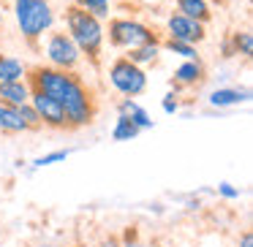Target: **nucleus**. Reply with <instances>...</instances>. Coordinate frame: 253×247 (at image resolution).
<instances>
[{
  "label": "nucleus",
  "mask_w": 253,
  "mask_h": 247,
  "mask_svg": "<svg viewBox=\"0 0 253 247\" xmlns=\"http://www.w3.org/2000/svg\"><path fill=\"white\" fill-rule=\"evenodd\" d=\"M25 82L30 90H41L63 106L68 133L93 125L98 117V98L77 71L55 66H30L25 68Z\"/></svg>",
  "instance_id": "f257e3e1"
},
{
  "label": "nucleus",
  "mask_w": 253,
  "mask_h": 247,
  "mask_svg": "<svg viewBox=\"0 0 253 247\" xmlns=\"http://www.w3.org/2000/svg\"><path fill=\"white\" fill-rule=\"evenodd\" d=\"M66 25H68V35L77 44L79 55L87 57V63L98 71L101 68V46H104V28L101 19L93 17L90 11L79 6H71L66 11Z\"/></svg>",
  "instance_id": "f03ea898"
},
{
  "label": "nucleus",
  "mask_w": 253,
  "mask_h": 247,
  "mask_svg": "<svg viewBox=\"0 0 253 247\" xmlns=\"http://www.w3.org/2000/svg\"><path fill=\"white\" fill-rule=\"evenodd\" d=\"M14 11H17L19 30L30 44H36L39 35H44V30H49L55 22L49 0H14Z\"/></svg>",
  "instance_id": "7ed1b4c3"
},
{
  "label": "nucleus",
  "mask_w": 253,
  "mask_h": 247,
  "mask_svg": "<svg viewBox=\"0 0 253 247\" xmlns=\"http://www.w3.org/2000/svg\"><path fill=\"white\" fill-rule=\"evenodd\" d=\"M109 44L117 49H133V46H144V44H158L161 38L153 28L136 22V19H112L109 22Z\"/></svg>",
  "instance_id": "20e7f679"
},
{
  "label": "nucleus",
  "mask_w": 253,
  "mask_h": 247,
  "mask_svg": "<svg viewBox=\"0 0 253 247\" xmlns=\"http://www.w3.org/2000/svg\"><path fill=\"white\" fill-rule=\"evenodd\" d=\"M109 79L115 84V90L126 98H136L147 90V73L142 71V66L131 63L128 57H117L109 68Z\"/></svg>",
  "instance_id": "39448f33"
},
{
  "label": "nucleus",
  "mask_w": 253,
  "mask_h": 247,
  "mask_svg": "<svg viewBox=\"0 0 253 247\" xmlns=\"http://www.w3.org/2000/svg\"><path fill=\"white\" fill-rule=\"evenodd\" d=\"M46 55H49V63L55 68H66V71H77L79 66V49L71 41L68 33H52L49 44H46Z\"/></svg>",
  "instance_id": "423d86ee"
},
{
  "label": "nucleus",
  "mask_w": 253,
  "mask_h": 247,
  "mask_svg": "<svg viewBox=\"0 0 253 247\" xmlns=\"http://www.w3.org/2000/svg\"><path fill=\"white\" fill-rule=\"evenodd\" d=\"M30 104H33V109L39 111V117H41V122H44V128H49V131H66V133H68L63 106L57 104L52 95L41 93V90H30Z\"/></svg>",
  "instance_id": "0eeeda50"
},
{
  "label": "nucleus",
  "mask_w": 253,
  "mask_h": 247,
  "mask_svg": "<svg viewBox=\"0 0 253 247\" xmlns=\"http://www.w3.org/2000/svg\"><path fill=\"white\" fill-rule=\"evenodd\" d=\"M166 28H169V38L174 41H185V44H202L204 38H207V33H204V25L196 22V19L185 17V14H171L169 22H166Z\"/></svg>",
  "instance_id": "6e6552de"
},
{
  "label": "nucleus",
  "mask_w": 253,
  "mask_h": 247,
  "mask_svg": "<svg viewBox=\"0 0 253 247\" xmlns=\"http://www.w3.org/2000/svg\"><path fill=\"white\" fill-rule=\"evenodd\" d=\"M199 82H204V66L199 63V57L196 60H188V63H182L180 68L174 71V79H171V87H196Z\"/></svg>",
  "instance_id": "1a4fd4ad"
},
{
  "label": "nucleus",
  "mask_w": 253,
  "mask_h": 247,
  "mask_svg": "<svg viewBox=\"0 0 253 247\" xmlns=\"http://www.w3.org/2000/svg\"><path fill=\"white\" fill-rule=\"evenodd\" d=\"M30 101V87L25 79L17 82H0V104L6 106H22Z\"/></svg>",
  "instance_id": "9d476101"
},
{
  "label": "nucleus",
  "mask_w": 253,
  "mask_h": 247,
  "mask_svg": "<svg viewBox=\"0 0 253 247\" xmlns=\"http://www.w3.org/2000/svg\"><path fill=\"white\" fill-rule=\"evenodd\" d=\"M177 8H180V14H185V17L196 19V22L207 25L210 19H212V11H210V3L207 0H174Z\"/></svg>",
  "instance_id": "9b49d317"
},
{
  "label": "nucleus",
  "mask_w": 253,
  "mask_h": 247,
  "mask_svg": "<svg viewBox=\"0 0 253 247\" xmlns=\"http://www.w3.org/2000/svg\"><path fill=\"white\" fill-rule=\"evenodd\" d=\"M0 133H6V136H19V133H25V125H22V120H19L17 106L0 104Z\"/></svg>",
  "instance_id": "f8f14e48"
},
{
  "label": "nucleus",
  "mask_w": 253,
  "mask_h": 247,
  "mask_svg": "<svg viewBox=\"0 0 253 247\" xmlns=\"http://www.w3.org/2000/svg\"><path fill=\"white\" fill-rule=\"evenodd\" d=\"M25 63L17 60V57L0 55V82H17V79H25Z\"/></svg>",
  "instance_id": "ddd939ff"
},
{
  "label": "nucleus",
  "mask_w": 253,
  "mask_h": 247,
  "mask_svg": "<svg viewBox=\"0 0 253 247\" xmlns=\"http://www.w3.org/2000/svg\"><path fill=\"white\" fill-rule=\"evenodd\" d=\"M231 55H242V57L253 55V35L248 30H240V33L231 35V46L226 44V57H231Z\"/></svg>",
  "instance_id": "4468645a"
},
{
  "label": "nucleus",
  "mask_w": 253,
  "mask_h": 247,
  "mask_svg": "<svg viewBox=\"0 0 253 247\" xmlns=\"http://www.w3.org/2000/svg\"><path fill=\"white\" fill-rule=\"evenodd\" d=\"M120 114H126L131 122H136L142 131H144V128H153V120L147 117V111H144L142 106L133 104V98H126V101L120 104Z\"/></svg>",
  "instance_id": "2eb2a0df"
},
{
  "label": "nucleus",
  "mask_w": 253,
  "mask_h": 247,
  "mask_svg": "<svg viewBox=\"0 0 253 247\" xmlns=\"http://www.w3.org/2000/svg\"><path fill=\"white\" fill-rule=\"evenodd\" d=\"M17 111H19V120H22V125H25V133H41L44 131V122H41V117H39V111L33 109V104H22V106H17Z\"/></svg>",
  "instance_id": "dca6fc26"
},
{
  "label": "nucleus",
  "mask_w": 253,
  "mask_h": 247,
  "mask_svg": "<svg viewBox=\"0 0 253 247\" xmlns=\"http://www.w3.org/2000/svg\"><path fill=\"white\" fill-rule=\"evenodd\" d=\"M158 44H144V46H133V49H128V60L136 63V66H147V63H155L158 60Z\"/></svg>",
  "instance_id": "f3484780"
},
{
  "label": "nucleus",
  "mask_w": 253,
  "mask_h": 247,
  "mask_svg": "<svg viewBox=\"0 0 253 247\" xmlns=\"http://www.w3.org/2000/svg\"><path fill=\"white\" fill-rule=\"evenodd\" d=\"M139 133H142V128H139L136 122H131L126 114H120L117 117L115 131H112V139H115V141H131L133 136H139Z\"/></svg>",
  "instance_id": "a211bd4d"
},
{
  "label": "nucleus",
  "mask_w": 253,
  "mask_h": 247,
  "mask_svg": "<svg viewBox=\"0 0 253 247\" xmlns=\"http://www.w3.org/2000/svg\"><path fill=\"white\" fill-rule=\"evenodd\" d=\"M161 46H164L166 52H171V55L185 57V60H196V46H193V44H185V41H174V38H166V41H161Z\"/></svg>",
  "instance_id": "6ab92c4d"
},
{
  "label": "nucleus",
  "mask_w": 253,
  "mask_h": 247,
  "mask_svg": "<svg viewBox=\"0 0 253 247\" xmlns=\"http://www.w3.org/2000/svg\"><path fill=\"white\" fill-rule=\"evenodd\" d=\"M74 6L84 8V11H90L93 17H98V19L109 17V0H74Z\"/></svg>",
  "instance_id": "aec40b11"
},
{
  "label": "nucleus",
  "mask_w": 253,
  "mask_h": 247,
  "mask_svg": "<svg viewBox=\"0 0 253 247\" xmlns=\"http://www.w3.org/2000/svg\"><path fill=\"white\" fill-rule=\"evenodd\" d=\"M215 106H229V104H240V101H248V93H240V90H215L212 93Z\"/></svg>",
  "instance_id": "412c9836"
},
{
  "label": "nucleus",
  "mask_w": 253,
  "mask_h": 247,
  "mask_svg": "<svg viewBox=\"0 0 253 247\" xmlns=\"http://www.w3.org/2000/svg\"><path fill=\"white\" fill-rule=\"evenodd\" d=\"M120 245L123 247H147L142 242V231H139V225H126V228H123Z\"/></svg>",
  "instance_id": "4be33fe9"
},
{
  "label": "nucleus",
  "mask_w": 253,
  "mask_h": 247,
  "mask_svg": "<svg viewBox=\"0 0 253 247\" xmlns=\"http://www.w3.org/2000/svg\"><path fill=\"white\" fill-rule=\"evenodd\" d=\"M95 247H123V245H120V234H104Z\"/></svg>",
  "instance_id": "5701e85b"
},
{
  "label": "nucleus",
  "mask_w": 253,
  "mask_h": 247,
  "mask_svg": "<svg viewBox=\"0 0 253 247\" xmlns=\"http://www.w3.org/2000/svg\"><path fill=\"white\" fill-rule=\"evenodd\" d=\"M66 158V152H55V155H46V158H39L36 163L39 166H49V163H55V160H63Z\"/></svg>",
  "instance_id": "b1692460"
},
{
  "label": "nucleus",
  "mask_w": 253,
  "mask_h": 247,
  "mask_svg": "<svg viewBox=\"0 0 253 247\" xmlns=\"http://www.w3.org/2000/svg\"><path fill=\"white\" fill-rule=\"evenodd\" d=\"M240 247H253V234L251 231H245V234L240 236Z\"/></svg>",
  "instance_id": "393cba45"
},
{
  "label": "nucleus",
  "mask_w": 253,
  "mask_h": 247,
  "mask_svg": "<svg viewBox=\"0 0 253 247\" xmlns=\"http://www.w3.org/2000/svg\"><path fill=\"white\" fill-rule=\"evenodd\" d=\"M164 109H166V111H177V101H174V95H166Z\"/></svg>",
  "instance_id": "a878e982"
},
{
  "label": "nucleus",
  "mask_w": 253,
  "mask_h": 247,
  "mask_svg": "<svg viewBox=\"0 0 253 247\" xmlns=\"http://www.w3.org/2000/svg\"><path fill=\"white\" fill-rule=\"evenodd\" d=\"M68 247H87V245H84L82 239H77V242H74V245H68Z\"/></svg>",
  "instance_id": "bb28decb"
},
{
  "label": "nucleus",
  "mask_w": 253,
  "mask_h": 247,
  "mask_svg": "<svg viewBox=\"0 0 253 247\" xmlns=\"http://www.w3.org/2000/svg\"><path fill=\"white\" fill-rule=\"evenodd\" d=\"M28 247H55V245H49V242H41V245H28Z\"/></svg>",
  "instance_id": "cd10ccee"
},
{
  "label": "nucleus",
  "mask_w": 253,
  "mask_h": 247,
  "mask_svg": "<svg viewBox=\"0 0 253 247\" xmlns=\"http://www.w3.org/2000/svg\"><path fill=\"white\" fill-rule=\"evenodd\" d=\"M0 245H3V228H0Z\"/></svg>",
  "instance_id": "c85d7f7f"
},
{
  "label": "nucleus",
  "mask_w": 253,
  "mask_h": 247,
  "mask_svg": "<svg viewBox=\"0 0 253 247\" xmlns=\"http://www.w3.org/2000/svg\"><path fill=\"white\" fill-rule=\"evenodd\" d=\"M0 28H3V11H0Z\"/></svg>",
  "instance_id": "c756f323"
},
{
  "label": "nucleus",
  "mask_w": 253,
  "mask_h": 247,
  "mask_svg": "<svg viewBox=\"0 0 253 247\" xmlns=\"http://www.w3.org/2000/svg\"><path fill=\"white\" fill-rule=\"evenodd\" d=\"M212 3H223V0H212Z\"/></svg>",
  "instance_id": "7c9ffc66"
}]
</instances>
